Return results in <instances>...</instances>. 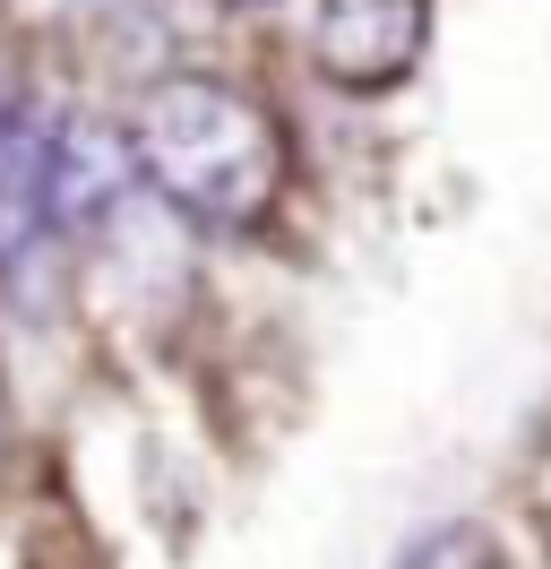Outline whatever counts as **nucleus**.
Segmentation results:
<instances>
[{"label": "nucleus", "instance_id": "nucleus-1", "mask_svg": "<svg viewBox=\"0 0 551 569\" xmlns=\"http://www.w3.org/2000/svg\"><path fill=\"white\" fill-rule=\"evenodd\" d=\"M130 147H138L147 190L172 216L207 224V233L268 224V208L284 199V164H293L284 156V121L250 87L207 78V70L156 78L138 121H130Z\"/></svg>", "mask_w": 551, "mask_h": 569}, {"label": "nucleus", "instance_id": "nucleus-2", "mask_svg": "<svg viewBox=\"0 0 551 569\" xmlns=\"http://www.w3.org/2000/svg\"><path fill=\"white\" fill-rule=\"evenodd\" d=\"M69 224H61V181H52V121L9 112L0 121V293L18 311H43L61 293V259H69Z\"/></svg>", "mask_w": 551, "mask_h": 569}, {"label": "nucleus", "instance_id": "nucleus-4", "mask_svg": "<svg viewBox=\"0 0 551 569\" xmlns=\"http://www.w3.org/2000/svg\"><path fill=\"white\" fill-rule=\"evenodd\" d=\"M52 181H61L69 242H96L147 173H138L130 130H112V121H96V112H61V121H52Z\"/></svg>", "mask_w": 551, "mask_h": 569}, {"label": "nucleus", "instance_id": "nucleus-3", "mask_svg": "<svg viewBox=\"0 0 551 569\" xmlns=\"http://www.w3.org/2000/svg\"><path fill=\"white\" fill-rule=\"evenodd\" d=\"M422 43H431V0H310V61L344 96L413 78Z\"/></svg>", "mask_w": 551, "mask_h": 569}, {"label": "nucleus", "instance_id": "nucleus-5", "mask_svg": "<svg viewBox=\"0 0 551 569\" xmlns=\"http://www.w3.org/2000/svg\"><path fill=\"white\" fill-rule=\"evenodd\" d=\"M224 9H268V0H224Z\"/></svg>", "mask_w": 551, "mask_h": 569}]
</instances>
